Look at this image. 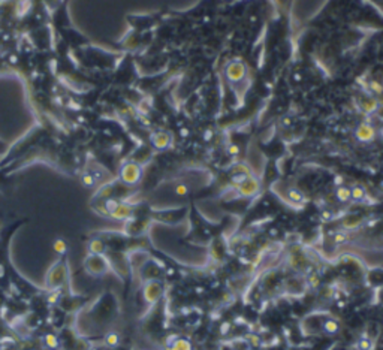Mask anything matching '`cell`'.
I'll return each mask as SVG.
<instances>
[{
  "label": "cell",
  "mask_w": 383,
  "mask_h": 350,
  "mask_svg": "<svg viewBox=\"0 0 383 350\" xmlns=\"http://www.w3.org/2000/svg\"><path fill=\"white\" fill-rule=\"evenodd\" d=\"M155 145L158 147V148H165L166 147V144H168V140H166V137H156L155 140Z\"/></svg>",
  "instance_id": "15"
},
{
  "label": "cell",
  "mask_w": 383,
  "mask_h": 350,
  "mask_svg": "<svg viewBox=\"0 0 383 350\" xmlns=\"http://www.w3.org/2000/svg\"><path fill=\"white\" fill-rule=\"evenodd\" d=\"M107 252V244L99 239V238H94L89 243V253L90 255H96V256H104Z\"/></svg>",
  "instance_id": "6"
},
{
  "label": "cell",
  "mask_w": 383,
  "mask_h": 350,
  "mask_svg": "<svg viewBox=\"0 0 383 350\" xmlns=\"http://www.w3.org/2000/svg\"><path fill=\"white\" fill-rule=\"evenodd\" d=\"M84 268L93 277H100L108 271V263L104 256L89 255L84 260Z\"/></svg>",
  "instance_id": "1"
},
{
  "label": "cell",
  "mask_w": 383,
  "mask_h": 350,
  "mask_svg": "<svg viewBox=\"0 0 383 350\" xmlns=\"http://www.w3.org/2000/svg\"><path fill=\"white\" fill-rule=\"evenodd\" d=\"M247 341L253 346V347H258V346L261 344V338H259L258 335H253V334H248Z\"/></svg>",
  "instance_id": "16"
},
{
  "label": "cell",
  "mask_w": 383,
  "mask_h": 350,
  "mask_svg": "<svg viewBox=\"0 0 383 350\" xmlns=\"http://www.w3.org/2000/svg\"><path fill=\"white\" fill-rule=\"evenodd\" d=\"M81 183H83V186L84 187H93L96 184V178H94L93 174L86 172V174H83V177H81Z\"/></svg>",
  "instance_id": "13"
},
{
  "label": "cell",
  "mask_w": 383,
  "mask_h": 350,
  "mask_svg": "<svg viewBox=\"0 0 383 350\" xmlns=\"http://www.w3.org/2000/svg\"><path fill=\"white\" fill-rule=\"evenodd\" d=\"M66 279V265L59 260L48 273L46 276V286L49 289H59V286Z\"/></svg>",
  "instance_id": "2"
},
{
  "label": "cell",
  "mask_w": 383,
  "mask_h": 350,
  "mask_svg": "<svg viewBox=\"0 0 383 350\" xmlns=\"http://www.w3.org/2000/svg\"><path fill=\"white\" fill-rule=\"evenodd\" d=\"M44 344H45L48 349L56 350L59 349V346H60V340H59V337L56 334L49 332V334H46L45 337H44Z\"/></svg>",
  "instance_id": "9"
},
{
  "label": "cell",
  "mask_w": 383,
  "mask_h": 350,
  "mask_svg": "<svg viewBox=\"0 0 383 350\" xmlns=\"http://www.w3.org/2000/svg\"><path fill=\"white\" fill-rule=\"evenodd\" d=\"M322 329L328 334V335H336L338 331H340V325L336 319H326L323 324H322Z\"/></svg>",
  "instance_id": "8"
},
{
  "label": "cell",
  "mask_w": 383,
  "mask_h": 350,
  "mask_svg": "<svg viewBox=\"0 0 383 350\" xmlns=\"http://www.w3.org/2000/svg\"><path fill=\"white\" fill-rule=\"evenodd\" d=\"M353 195H355V198H362V195H364V192L361 190V189H355V192H353Z\"/></svg>",
  "instance_id": "18"
},
{
  "label": "cell",
  "mask_w": 383,
  "mask_h": 350,
  "mask_svg": "<svg viewBox=\"0 0 383 350\" xmlns=\"http://www.w3.org/2000/svg\"><path fill=\"white\" fill-rule=\"evenodd\" d=\"M105 346H108V347H117L118 344H120V335L118 334H115V332H108L107 335H105Z\"/></svg>",
  "instance_id": "11"
},
{
  "label": "cell",
  "mask_w": 383,
  "mask_h": 350,
  "mask_svg": "<svg viewBox=\"0 0 383 350\" xmlns=\"http://www.w3.org/2000/svg\"><path fill=\"white\" fill-rule=\"evenodd\" d=\"M59 298H60V290L59 289H53V290H49V293H48V303L49 304H56L59 301Z\"/></svg>",
  "instance_id": "14"
},
{
  "label": "cell",
  "mask_w": 383,
  "mask_h": 350,
  "mask_svg": "<svg viewBox=\"0 0 383 350\" xmlns=\"http://www.w3.org/2000/svg\"><path fill=\"white\" fill-rule=\"evenodd\" d=\"M132 216V207L124 204V202H120L115 208H114L108 217H113L114 220H126Z\"/></svg>",
  "instance_id": "5"
},
{
  "label": "cell",
  "mask_w": 383,
  "mask_h": 350,
  "mask_svg": "<svg viewBox=\"0 0 383 350\" xmlns=\"http://www.w3.org/2000/svg\"><path fill=\"white\" fill-rule=\"evenodd\" d=\"M120 178L124 184H129V186H134L139 181L141 178V168L139 165L134 164V162H129V164H124L121 166V171H120Z\"/></svg>",
  "instance_id": "4"
},
{
  "label": "cell",
  "mask_w": 383,
  "mask_h": 350,
  "mask_svg": "<svg viewBox=\"0 0 383 350\" xmlns=\"http://www.w3.org/2000/svg\"><path fill=\"white\" fill-rule=\"evenodd\" d=\"M373 347H374V343L370 338H361L356 344L358 350H373Z\"/></svg>",
  "instance_id": "12"
},
{
  "label": "cell",
  "mask_w": 383,
  "mask_h": 350,
  "mask_svg": "<svg viewBox=\"0 0 383 350\" xmlns=\"http://www.w3.org/2000/svg\"><path fill=\"white\" fill-rule=\"evenodd\" d=\"M53 250H54L59 256H63V255L68 252V243H66L63 238H57V239L53 243Z\"/></svg>",
  "instance_id": "10"
},
{
  "label": "cell",
  "mask_w": 383,
  "mask_h": 350,
  "mask_svg": "<svg viewBox=\"0 0 383 350\" xmlns=\"http://www.w3.org/2000/svg\"><path fill=\"white\" fill-rule=\"evenodd\" d=\"M338 198H340L341 201H347V199L350 198V192H349L347 189H340V190H338Z\"/></svg>",
  "instance_id": "17"
},
{
  "label": "cell",
  "mask_w": 383,
  "mask_h": 350,
  "mask_svg": "<svg viewBox=\"0 0 383 350\" xmlns=\"http://www.w3.org/2000/svg\"><path fill=\"white\" fill-rule=\"evenodd\" d=\"M0 2H2V0H0Z\"/></svg>",
  "instance_id": "19"
},
{
  "label": "cell",
  "mask_w": 383,
  "mask_h": 350,
  "mask_svg": "<svg viewBox=\"0 0 383 350\" xmlns=\"http://www.w3.org/2000/svg\"><path fill=\"white\" fill-rule=\"evenodd\" d=\"M168 350H193V346H192V341L189 338H180L177 337L172 344L168 347Z\"/></svg>",
  "instance_id": "7"
},
{
  "label": "cell",
  "mask_w": 383,
  "mask_h": 350,
  "mask_svg": "<svg viewBox=\"0 0 383 350\" xmlns=\"http://www.w3.org/2000/svg\"><path fill=\"white\" fill-rule=\"evenodd\" d=\"M163 295V286L158 280H148L142 287V297L147 304L158 303Z\"/></svg>",
  "instance_id": "3"
}]
</instances>
